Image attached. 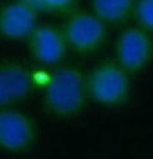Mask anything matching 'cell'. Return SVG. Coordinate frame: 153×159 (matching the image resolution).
Segmentation results:
<instances>
[{
    "label": "cell",
    "mask_w": 153,
    "mask_h": 159,
    "mask_svg": "<svg viewBox=\"0 0 153 159\" xmlns=\"http://www.w3.org/2000/svg\"><path fill=\"white\" fill-rule=\"evenodd\" d=\"M115 62L128 74H138L148 67L153 56L151 33L142 30L140 26H127L120 31L115 41Z\"/></svg>",
    "instance_id": "5b68a950"
},
{
    "label": "cell",
    "mask_w": 153,
    "mask_h": 159,
    "mask_svg": "<svg viewBox=\"0 0 153 159\" xmlns=\"http://www.w3.org/2000/svg\"><path fill=\"white\" fill-rule=\"evenodd\" d=\"M28 51L40 66H58L68 54V44L61 28L53 25H36L26 38Z\"/></svg>",
    "instance_id": "52a82bcc"
},
{
    "label": "cell",
    "mask_w": 153,
    "mask_h": 159,
    "mask_svg": "<svg viewBox=\"0 0 153 159\" xmlns=\"http://www.w3.org/2000/svg\"><path fill=\"white\" fill-rule=\"evenodd\" d=\"M132 74L115 61L97 64L86 75L87 98L104 108H122L132 97Z\"/></svg>",
    "instance_id": "7a4b0ae2"
},
{
    "label": "cell",
    "mask_w": 153,
    "mask_h": 159,
    "mask_svg": "<svg viewBox=\"0 0 153 159\" xmlns=\"http://www.w3.org/2000/svg\"><path fill=\"white\" fill-rule=\"evenodd\" d=\"M68 49L81 56L97 52L107 41V25L99 20L92 11L71 10L61 26Z\"/></svg>",
    "instance_id": "3957f363"
},
{
    "label": "cell",
    "mask_w": 153,
    "mask_h": 159,
    "mask_svg": "<svg viewBox=\"0 0 153 159\" xmlns=\"http://www.w3.org/2000/svg\"><path fill=\"white\" fill-rule=\"evenodd\" d=\"M87 100L86 74L78 67H60L43 85V108L55 120L78 118L86 110Z\"/></svg>",
    "instance_id": "6da1fadb"
},
{
    "label": "cell",
    "mask_w": 153,
    "mask_h": 159,
    "mask_svg": "<svg viewBox=\"0 0 153 159\" xmlns=\"http://www.w3.org/2000/svg\"><path fill=\"white\" fill-rule=\"evenodd\" d=\"M91 11L105 25H122L132 18L133 0H89Z\"/></svg>",
    "instance_id": "9c48e42d"
},
{
    "label": "cell",
    "mask_w": 153,
    "mask_h": 159,
    "mask_svg": "<svg viewBox=\"0 0 153 159\" xmlns=\"http://www.w3.org/2000/svg\"><path fill=\"white\" fill-rule=\"evenodd\" d=\"M36 89L35 72L17 59L0 61V108H8L26 100Z\"/></svg>",
    "instance_id": "8992f818"
},
{
    "label": "cell",
    "mask_w": 153,
    "mask_h": 159,
    "mask_svg": "<svg viewBox=\"0 0 153 159\" xmlns=\"http://www.w3.org/2000/svg\"><path fill=\"white\" fill-rule=\"evenodd\" d=\"M38 25V11L23 0H8L0 5V38L26 41Z\"/></svg>",
    "instance_id": "ba28073f"
},
{
    "label": "cell",
    "mask_w": 153,
    "mask_h": 159,
    "mask_svg": "<svg viewBox=\"0 0 153 159\" xmlns=\"http://www.w3.org/2000/svg\"><path fill=\"white\" fill-rule=\"evenodd\" d=\"M38 125L31 115L13 107L0 108V151L28 154L38 143Z\"/></svg>",
    "instance_id": "277c9868"
},
{
    "label": "cell",
    "mask_w": 153,
    "mask_h": 159,
    "mask_svg": "<svg viewBox=\"0 0 153 159\" xmlns=\"http://www.w3.org/2000/svg\"><path fill=\"white\" fill-rule=\"evenodd\" d=\"M132 18L145 31L153 30V0H133Z\"/></svg>",
    "instance_id": "8fae6325"
},
{
    "label": "cell",
    "mask_w": 153,
    "mask_h": 159,
    "mask_svg": "<svg viewBox=\"0 0 153 159\" xmlns=\"http://www.w3.org/2000/svg\"><path fill=\"white\" fill-rule=\"evenodd\" d=\"M25 3H28L35 10L43 11V13H69L78 3V0H23Z\"/></svg>",
    "instance_id": "30bf717a"
}]
</instances>
